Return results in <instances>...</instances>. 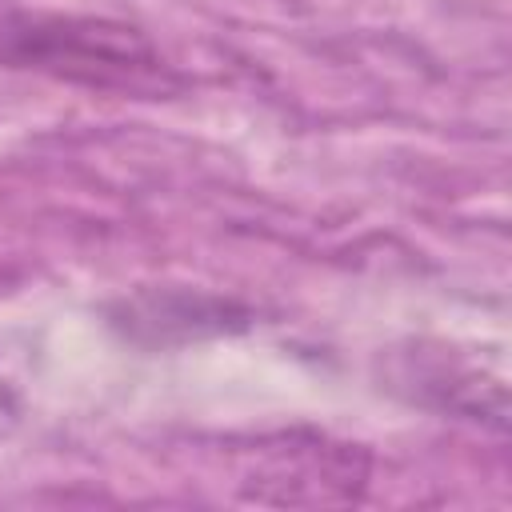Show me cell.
Listing matches in <instances>:
<instances>
[{"instance_id":"obj_1","label":"cell","mask_w":512,"mask_h":512,"mask_svg":"<svg viewBox=\"0 0 512 512\" xmlns=\"http://www.w3.org/2000/svg\"><path fill=\"white\" fill-rule=\"evenodd\" d=\"M0 60L44 76L124 96H156L176 88L172 68L144 28L112 16L20 12L0 28Z\"/></svg>"},{"instance_id":"obj_2","label":"cell","mask_w":512,"mask_h":512,"mask_svg":"<svg viewBox=\"0 0 512 512\" xmlns=\"http://www.w3.org/2000/svg\"><path fill=\"white\" fill-rule=\"evenodd\" d=\"M112 324L148 348L184 344L196 336H216L248 324V308L200 292H140L112 308Z\"/></svg>"}]
</instances>
